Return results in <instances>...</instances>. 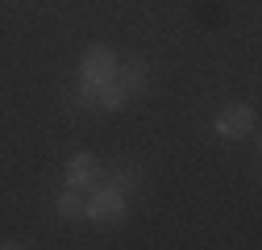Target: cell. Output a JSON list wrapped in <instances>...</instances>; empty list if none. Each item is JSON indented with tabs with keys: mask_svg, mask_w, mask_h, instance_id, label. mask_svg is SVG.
Masks as SVG:
<instances>
[{
	"mask_svg": "<svg viewBox=\"0 0 262 250\" xmlns=\"http://www.w3.org/2000/svg\"><path fill=\"white\" fill-rule=\"evenodd\" d=\"M117 67L121 62H117V54L108 46H88L83 58H79V92H75V100L92 105V92L100 84H108V79H117Z\"/></svg>",
	"mask_w": 262,
	"mask_h": 250,
	"instance_id": "obj_1",
	"label": "cell"
},
{
	"mask_svg": "<svg viewBox=\"0 0 262 250\" xmlns=\"http://www.w3.org/2000/svg\"><path fill=\"white\" fill-rule=\"evenodd\" d=\"M125 192H121V187L117 183H100V187H96V192L83 200V221H92V225H121L125 221Z\"/></svg>",
	"mask_w": 262,
	"mask_h": 250,
	"instance_id": "obj_2",
	"label": "cell"
},
{
	"mask_svg": "<svg viewBox=\"0 0 262 250\" xmlns=\"http://www.w3.org/2000/svg\"><path fill=\"white\" fill-rule=\"evenodd\" d=\"M212 130H216V138H225V142L246 138V134L254 130V109H250V105H225V109L216 113V121H212Z\"/></svg>",
	"mask_w": 262,
	"mask_h": 250,
	"instance_id": "obj_3",
	"label": "cell"
},
{
	"mask_svg": "<svg viewBox=\"0 0 262 250\" xmlns=\"http://www.w3.org/2000/svg\"><path fill=\"white\" fill-rule=\"evenodd\" d=\"M100 179V159L92 150H79L67 159V187H96Z\"/></svg>",
	"mask_w": 262,
	"mask_h": 250,
	"instance_id": "obj_4",
	"label": "cell"
},
{
	"mask_svg": "<svg viewBox=\"0 0 262 250\" xmlns=\"http://www.w3.org/2000/svg\"><path fill=\"white\" fill-rule=\"evenodd\" d=\"M146 75H150V67L142 58H129L125 67H117V84L125 88V96H142L146 92Z\"/></svg>",
	"mask_w": 262,
	"mask_h": 250,
	"instance_id": "obj_5",
	"label": "cell"
},
{
	"mask_svg": "<svg viewBox=\"0 0 262 250\" xmlns=\"http://www.w3.org/2000/svg\"><path fill=\"white\" fill-rule=\"evenodd\" d=\"M54 213L62 221H83V187H62L54 200Z\"/></svg>",
	"mask_w": 262,
	"mask_h": 250,
	"instance_id": "obj_6",
	"label": "cell"
},
{
	"mask_svg": "<svg viewBox=\"0 0 262 250\" xmlns=\"http://www.w3.org/2000/svg\"><path fill=\"white\" fill-rule=\"evenodd\" d=\"M108 183H117L121 192H134V187L142 183V171L129 167V163H121V167H113V179H108Z\"/></svg>",
	"mask_w": 262,
	"mask_h": 250,
	"instance_id": "obj_7",
	"label": "cell"
}]
</instances>
